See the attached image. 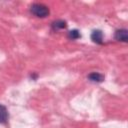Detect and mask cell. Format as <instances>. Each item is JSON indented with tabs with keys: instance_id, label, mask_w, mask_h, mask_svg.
I'll return each instance as SVG.
<instances>
[{
	"instance_id": "4",
	"label": "cell",
	"mask_w": 128,
	"mask_h": 128,
	"mask_svg": "<svg viewBox=\"0 0 128 128\" xmlns=\"http://www.w3.org/2000/svg\"><path fill=\"white\" fill-rule=\"evenodd\" d=\"M8 121V111L7 108L0 104V124H5Z\"/></svg>"
},
{
	"instance_id": "2",
	"label": "cell",
	"mask_w": 128,
	"mask_h": 128,
	"mask_svg": "<svg viewBox=\"0 0 128 128\" xmlns=\"http://www.w3.org/2000/svg\"><path fill=\"white\" fill-rule=\"evenodd\" d=\"M115 39L121 42L128 41V31L126 29H118L115 32Z\"/></svg>"
},
{
	"instance_id": "1",
	"label": "cell",
	"mask_w": 128,
	"mask_h": 128,
	"mask_svg": "<svg viewBox=\"0 0 128 128\" xmlns=\"http://www.w3.org/2000/svg\"><path fill=\"white\" fill-rule=\"evenodd\" d=\"M30 11L33 15H35L36 17H39V18H45L49 15L50 11H49V8L42 4V3H34L31 5L30 7Z\"/></svg>"
},
{
	"instance_id": "5",
	"label": "cell",
	"mask_w": 128,
	"mask_h": 128,
	"mask_svg": "<svg viewBox=\"0 0 128 128\" xmlns=\"http://www.w3.org/2000/svg\"><path fill=\"white\" fill-rule=\"evenodd\" d=\"M88 79L92 82H102L104 80V75L98 72H92L88 75Z\"/></svg>"
},
{
	"instance_id": "7",
	"label": "cell",
	"mask_w": 128,
	"mask_h": 128,
	"mask_svg": "<svg viewBox=\"0 0 128 128\" xmlns=\"http://www.w3.org/2000/svg\"><path fill=\"white\" fill-rule=\"evenodd\" d=\"M68 37L70 39H72V40H75V39L80 38L81 37V34H80V32L77 29H73V30H71V31L68 32Z\"/></svg>"
},
{
	"instance_id": "6",
	"label": "cell",
	"mask_w": 128,
	"mask_h": 128,
	"mask_svg": "<svg viewBox=\"0 0 128 128\" xmlns=\"http://www.w3.org/2000/svg\"><path fill=\"white\" fill-rule=\"evenodd\" d=\"M67 24L64 20H56L52 23V28L54 30H60V29H64L66 28Z\"/></svg>"
},
{
	"instance_id": "3",
	"label": "cell",
	"mask_w": 128,
	"mask_h": 128,
	"mask_svg": "<svg viewBox=\"0 0 128 128\" xmlns=\"http://www.w3.org/2000/svg\"><path fill=\"white\" fill-rule=\"evenodd\" d=\"M91 39L96 44H102L103 43V33L101 30H94L91 33Z\"/></svg>"
}]
</instances>
